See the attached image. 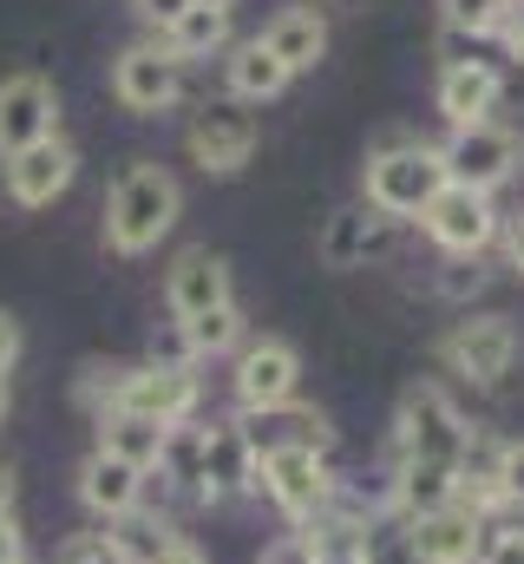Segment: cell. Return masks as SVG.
<instances>
[{"instance_id":"9","label":"cell","mask_w":524,"mask_h":564,"mask_svg":"<svg viewBox=\"0 0 524 564\" xmlns=\"http://www.w3.org/2000/svg\"><path fill=\"white\" fill-rule=\"evenodd\" d=\"M230 388H237V408H243V414L288 408L295 388H302V355H295V341H282V335H256V341H243V348H237V375H230Z\"/></svg>"},{"instance_id":"23","label":"cell","mask_w":524,"mask_h":564,"mask_svg":"<svg viewBox=\"0 0 524 564\" xmlns=\"http://www.w3.org/2000/svg\"><path fill=\"white\" fill-rule=\"evenodd\" d=\"M106 539H112V552H119V564H164L171 558V545L184 539L164 512H125V519H112L106 525Z\"/></svg>"},{"instance_id":"4","label":"cell","mask_w":524,"mask_h":564,"mask_svg":"<svg viewBox=\"0 0 524 564\" xmlns=\"http://www.w3.org/2000/svg\"><path fill=\"white\" fill-rule=\"evenodd\" d=\"M466 440H472V426H466V414L452 408V394L439 381H413L400 394V408H393V459L400 466L406 459H419V466H459Z\"/></svg>"},{"instance_id":"34","label":"cell","mask_w":524,"mask_h":564,"mask_svg":"<svg viewBox=\"0 0 524 564\" xmlns=\"http://www.w3.org/2000/svg\"><path fill=\"white\" fill-rule=\"evenodd\" d=\"M190 7H197V0H138V13H144V20H151L157 33H164V26H177V20H184Z\"/></svg>"},{"instance_id":"14","label":"cell","mask_w":524,"mask_h":564,"mask_svg":"<svg viewBox=\"0 0 524 564\" xmlns=\"http://www.w3.org/2000/svg\"><path fill=\"white\" fill-rule=\"evenodd\" d=\"M144 479H151V473H138L131 459L106 453V446H92L86 466H79V506H86L99 525H112V519H125V512L144 506Z\"/></svg>"},{"instance_id":"19","label":"cell","mask_w":524,"mask_h":564,"mask_svg":"<svg viewBox=\"0 0 524 564\" xmlns=\"http://www.w3.org/2000/svg\"><path fill=\"white\" fill-rule=\"evenodd\" d=\"M237 426L250 433V446L256 453H275V446H315V453H335V426L321 408H302V401H288V408H262V414H237Z\"/></svg>"},{"instance_id":"3","label":"cell","mask_w":524,"mask_h":564,"mask_svg":"<svg viewBox=\"0 0 524 564\" xmlns=\"http://www.w3.org/2000/svg\"><path fill=\"white\" fill-rule=\"evenodd\" d=\"M256 492L295 532H308V525L328 519L341 479H335L328 453H315V446H275V453H256Z\"/></svg>"},{"instance_id":"29","label":"cell","mask_w":524,"mask_h":564,"mask_svg":"<svg viewBox=\"0 0 524 564\" xmlns=\"http://www.w3.org/2000/svg\"><path fill=\"white\" fill-rule=\"evenodd\" d=\"M505 13H512V0H439L446 33H466V40H492V33H505Z\"/></svg>"},{"instance_id":"6","label":"cell","mask_w":524,"mask_h":564,"mask_svg":"<svg viewBox=\"0 0 524 564\" xmlns=\"http://www.w3.org/2000/svg\"><path fill=\"white\" fill-rule=\"evenodd\" d=\"M524 355V335L512 315H466V322H452L446 328V341H439V361L459 375V381H472V388H499L512 368H518Z\"/></svg>"},{"instance_id":"25","label":"cell","mask_w":524,"mask_h":564,"mask_svg":"<svg viewBox=\"0 0 524 564\" xmlns=\"http://www.w3.org/2000/svg\"><path fill=\"white\" fill-rule=\"evenodd\" d=\"M177 335H184V355H190V361H210V355H230V348H243V341H250V335H243V308H237V302H223V308H210V315L177 322Z\"/></svg>"},{"instance_id":"26","label":"cell","mask_w":524,"mask_h":564,"mask_svg":"<svg viewBox=\"0 0 524 564\" xmlns=\"http://www.w3.org/2000/svg\"><path fill=\"white\" fill-rule=\"evenodd\" d=\"M361 558L368 564H433L419 552L413 519H400V512H374V519L361 525Z\"/></svg>"},{"instance_id":"11","label":"cell","mask_w":524,"mask_h":564,"mask_svg":"<svg viewBox=\"0 0 524 564\" xmlns=\"http://www.w3.org/2000/svg\"><path fill=\"white\" fill-rule=\"evenodd\" d=\"M256 112L250 106H237V99H217V106H204L197 119H190V158H197V171H210V177H237L250 158H256Z\"/></svg>"},{"instance_id":"2","label":"cell","mask_w":524,"mask_h":564,"mask_svg":"<svg viewBox=\"0 0 524 564\" xmlns=\"http://www.w3.org/2000/svg\"><path fill=\"white\" fill-rule=\"evenodd\" d=\"M177 217H184L177 177L164 164L138 158V164H125L112 177V191H106V250L112 257H144V250H157L177 230Z\"/></svg>"},{"instance_id":"21","label":"cell","mask_w":524,"mask_h":564,"mask_svg":"<svg viewBox=\"0 0 524 564\" xmlns=\"http://www.w3.org/2000/svg\"><path fill=\"white\" fill-rule=\"evenodd\" d=\"M413 532H419V552L433 564H479V545H485V512H472V506H446V512H433V519H413Z\"/></svg>"},{"instance_id":"37","label":"cell","mask_w":524,"mask_h":564,"mask_svg":"<svg viewBox=\"0 0 524 564\" xmlns=\"http://www.w3.org/2000/svg\"><path fill=\"white\" fill-rule=\"evenodd\" d=\"M0 564H26V532H20V519H0Z\"/></svg>"},{"instance_id":"18","label":"cell","mask_w":524,"mask_h":564,"mask_svg":"<svg viewBox=\"0 0 524 564\" xmlns=\"http://www.w3.org/2000/svg\"><path fill=\"white\" fill-rule=\"evenodd\" d=\"M256 492V446L237 421L210 426V453H204V506H223V499H243Z\"/></svg>"},{"instance_id":"20","label":"cell","mask_w":524,"mask_h":564,"mask_svg":"<svg viewBox=\"0 0 524 564\" xmlns=\"http://www.w3.org/2000/svg\"><path fill=\"white\" fill-rule=\"evenodd\" d=\"M262 46L288 66V79L295 73H308V66H321V53H328V20L315 13V7H282L269 26L256 33Z\"/></svg>"},{"instance_id":"1","label":"cell","mask_w":524,"mask_h":564,"mask_svg":"<svg viewBox=\"0 0 524 564\" xmlns=\"http://www.w3.org/2000/svg\"><path fill=\"white\" fill-rule=\"evenodd\" d=\"M197 368L190 361H144V368H86L79 375V408L92 421H112V414H138V421L177 426L197 414Z\"/></svg>"},{"instance_id":"38","label":"cell","mask_w":524,"mask_h":564,"mask_svg":"<svg viewBox=\"0 0 524 564\" xmlns=\"http://www.w3.org/2000/svg\"><path fill=\"white\" fill-rule=\"evenodd\" d=\"M505 46H512V59H524V0H512V13H505Z\"/></svg>"},{"instance_id":"35","label":"cell","mask_w":524,"mask_h":564,"mask_svg":"<svg viewBox=\"0 0 524 564\" xmlns=\"http://www.w3.org/2000/svg\"><path fill=\"white\" fill-rule=\"evenodd\" d=\"M315 564H368L361 539H315Z\"/></svg>"},{"instance_id":"30","label":"cell","mask_w":524,"mask_h":564,"mask_svg":"<svg viewBox=\"0 0 524 564\" xmlns=\"http://www.w3.org/2000/svg\"><path fill=\"white\" fill-rule=\"evenodd\" d=\"M53 564H119V552H112L106 525H92V532H66L59 552H53Z\"/></svg>"},{"instance_id":"42","label":"cell","mask_w":524,"mask_h":564,"mask_svg":"<svg viewBox=\"0 0 524 564\" xmlns=\"http://www.w3.org/2000/svg\"><path fill=\"white\" fill-rule=\"evenodd\" d=\"M197 7H223V13H230V7H237V0H197Z\"/></svg>"},{"instance_id":"7","label":"cell","mask_w":524,"mask_h":564,"mask_svg":"<svg viewBox=\"0 0 524 564\" xmlns=\"http://www.w3.org/2000/svg\"><path fill=\"white\" fill-rule=\"evenodd\" d=\"M439 158H446V184H466V191H485V197H492V191L524 164V139L512 126L485 119V126L452 132V139L439 144Z\"/></svg>"},{"instance_id":"27","label":"cell","mask_w":524,"mask_h":564,"mask_svg":"<svg viewBox=\"0 0 524 564\" xmlns=\"http://www.w3.org/2000/svg\"><path fill=\"white\" fill-rule=\"evenodd\" d=\"M223 40H230V13L223 7H190L177 26H164V46L190 66V59H210V53H223Z\"/></svg>"},{"instance_id":"17","label":"cell","mask_w":524,"mask_h":564,"mask_svg":"<svg viewBox=\"0 0 524 564\" xmlns=\"http://www.w3.org/2000/svg\"><path fill=\"white\" fill-rule=\"evenodd\" d=\"M387 230H393V217H381L374 204H348L321 230V263L328 270H361V263L387 257Z\"/></svg>"},{"instance_id":"36","label":"cell","mask_w":524,"mask_h":564,"mask_svg":"<svg viewBox=\"0 0 524 564\" xmlns=\"http://www.w3.org/2000/svg\"><path fill=\"white\" fill-rule=\"evenodd\" d=\"M13 361H20V322L0 308V381L13 375Z\"/></svg>"},{"instance_id":"8","label":"cell","mask_w":524,"mask_h":564,"mask_svg":"<svg viewBox=\"0 0 524 564\" xmlns=\"http://www.w3.org/2000/svg\"><path fill=\"white\" fill-rule=\"evenodd\" d=\"M112 93L125 112H171L184 99V59L164 46V40H138L112 59Z\"/></svg>"},{"instance_id":"12","label":"cell","mask_w":524,"mask_h":564,"mask_svg":"<svg viewBox=\"0 0 524 564\" xmlns=\"http://www.w3.org/2000/svg\"><path fill=\"white\" fill-rule=\"evenodd\" d=\"M79 177V151L66 139H40L13 158H0V184L20 210H46L53 197H66V184Z\"/></svg>"},{"instance_id":"16","label":"cell","mask_w":524,"mask_h":564,"mask_svg":"<svg viewBox=\"0 0 524 564\" xmlns=\"http://www.w3.org/2000/svg\"><path fill=\"white\" fill-rule=\"evenodd\" d=\"M499 93H505V79H499L492 59H446V73H439V112H446L452 132L485 126L492 106H499Z\"/></svg>"},{"instance_id":"5","label":"cell","mask_w":524,"mask_h":564,"mask_svg":"<svg viewBox=\"0 0 524 564\" xmlns=\"http://www.w3.org/2000/svg\"><path fill=\"white\" fill-rule=\"evenodd\" d=\"M446 191V158L439 144H419V139H393L368 158V204L381 217H426V204Z\"/></svg>"},{"instance_id":"43","label":"cell","mask_w":524,"mask_h":564,"mask_svg":"<svg viewBox=\"0 0 524 564\" xmlns=\"http://www.w3.org/2000/svg\"><path fill=\"white\" fill-rule=\"evenodd\" d=\"M0 421H7V381H0Z\"/></svg>"},{"instance_id":"24","label":"cell","mask_w":524,"mask_h":564,"mask_svg":"<svg viewBox=\"0 0 524 564\" xmlns=\"http://www.w3.org/2000/svg\"><path fill=\"white\" fill-rule=\"evenodd\" d=\"M282 86H288V66H282L262 40H243V46L230 53V99H237V106H269Z\"/></svg>"},{"instance_id":"22","label":"cell","mask_w":524,"mask_h":564,"mask_svg":"<svg viewBox=\"0 0 524 564\" xmlns=\"http://www.w3.org/2000/svg\"><path fill=\"white\" fill-rule=\"evenodd\" d=\"M204 453H210V426L197 421H177L164 426V453H157V479L164 486H177V492H190V499H204Z\"/></svg>"},{"instance_id":"39","label":"cell","mask_w":524,"mask_h":564,"mask_svg":"<svg viewBox=\"0 0 524 564\" xmlns=\"http://www.w3.org/2000/svg\"><path fill=\"white\" fill-rule=\"evenodd\" d=\"M505 257H512V270L524 276V210L512 217V224H505Z\"/></svg>"},{"instance_id":"31","label":"cell","mask_w":524,"mask_h":564,"mask_svg":"<svg viewBox=\"0 0 524 564\" xmlns=\"http://www.w3.org/2000/svg\"><path fill=\"white\" fill-rule=\"evenodd\" d=\"M499 499L524 512V440H505V453H499Z\"/></svg>"},{"instance_id":"40","label":"cell","mask_w":524,"mask_h":564,"mask_svg":"<svg viewBox=\"0 0 524 564\" xmlns=\"http://www.w3.org/2000/svg\"><path fill=\"white\" fill-rule=\"evenodd\" d=\"M164 564H210V552H204V545H197V539L184 532V539L171 545V558H164Z\"/></svg>"},{"instance_id":"32","label":"cell","mask_w":524,"mask_h":564,"mask_svg":"<svg viewBox=\"0 0 524 564\" xmlns=\"http://www.w3.org/2000/svg\"><path fill=\"white\" fill-rule=\"evenodd\" d=\"M479 564H524V525H492L479 545Z\"/></svg>"},{"instance_id":"41","label":"cell","mask_w":524,"mask_h":564,"mask_svg":"<svg viewBox=\"0 0 524 564\" xmlns=\"http://www.w3.org/2000/svg\"><path fill=\"white\" fill-rule=\"evenodd\" d=\"M0 519H13V466L0 459Z\"/></svg>"},{"instance_id":"13","label":"cell","mask_w":524,"mask_h":564,"mask_svg":"<svg viewBox=\"0 0 524 564\" xmlns=\"http://www.w3.org/2000/svg\"><path fill=\"white\" fill-rule=\"evenodd\" d=\"M40 139H59V93H53V79H40V73L0 79V158H13V151H26Z\"/></svg>"},{"instance_id":"10","label":"cell","mask_w":524,"mask_h":564,"mask_svg":"<svg viewBox=\"0 0 524 564\" xmlns=\"http://www.w3.org/2000/svg\"><path fill=\"white\" fill-rule=\"evenodd\" d=\"M419 230H426L446 257H485V250L499 243V210H492V197H485V191L446 184V191L426 204Z\"/></svg>"},{"instance_id":"28","label":"cell","mask_w":524,"mask_h":564,"mask_svg":"<svg viewBox=\"0 0 524 564\" xmlns=\"http://www.w3.org/2000/svg\"><path fill=\"white\" fill-rule=\"evenodd\" d=\"M99 446H106V453H119V459H131L138 473H151V466H157V453H164V426L138 421V414H112V421H99Z\"/></svg>"},{"instance_id":"33","label":"cell","mask_w":524,"mask_h":564,"mask_svg":"<svg viewBox=\"0 0 524 564\" xmlns=\"http://www.w3.org/2000/svg\"><path fill=\"white\" fill-rule=\"evenodd\" d=\"M256 564H315V532H282L275 545H262Z\"/></svg>"},{"instance_id":"15","label":"cell","mask_w":524,"mask_h":564,"mask_svg":"<svg viewBox=\"0 0 524 564\" xmlns=\"http://www.w3.org/2000/svg\"><path fill=\"white\" fill-rule=\"evenodd\" d=\"M164 302H171V315H177V322H190V315H210V308L237 302V295H230V263H223V257H210V250H184V257L164 270Z\"/></svg>"}]
</instances>
